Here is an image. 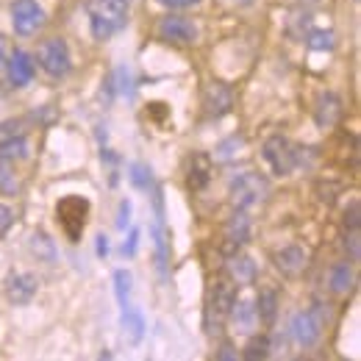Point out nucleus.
<instances>
[{"instance_id":"obj_1","label":"nucleus","mask_w":361,"mask_h":361,"mask_svg":"<svg viewBox=\"0 0 361 361\" xmlns=\"http://www.w3.org/2000/svg\"><path fill=\"white\" fill-rule=\"evenodd\" d=\"M87 17L92 37L106 42L128 25V0H87Z\"/></svg>"},{"instance_id":"obj_2","label":"nucleus","mask_w":361,"mask_h":361,"mask_svg":"<svg viewBox=\"0 0 361 361\" xmlns=\"http://www.w3.org/2000/svg\"><path fill=\"white\" fill-rule=\"evenodd\" d=\"M228 195H231V206L250 212L256 206H262L270 197V180L256 170H245L239 176H233L228 183Z\"/></svg>"},{"instance_id":"obj_3","label":"nucleus","mask_w":361,"mask_h":361,"mask_svg":"<svg viewBox=\"0 0 361 361\" xmlns=\"http://www.w3.org/2000/svg\"><path fill=\"white\" fill-rule=\"evenodd\" d=\"M90 220V200L81 195H67L56 203V223L70 242H81L84 228Z\"/></svg>"},{"instance_id":"obj_4","label":"nucleus","mask_w":361,"mask_h":361,"mask_svg":"<svg viewBox=\"0 0 361 361\" xmlns=\"http://www.w3.org/2000/svg\"><path fill=\"white\" fill-rule=\"evenodd\" d=\"M262 153H264V161L270 164L275 176H292V170L300 164L298 147L281 134L270 136V139L264 142V150H262Z\"/></svg>"},{"instance_id":"obj_5","label":"nucleus","mask_w":361,"mask_h":361,"mask_svg":"<svg viewBox=\"0 0 361 361\" xmlns=\"http://www.w3.org/2000/svg\"><path fill=\"white\" fill-rule=\"evenodd\" d=\"M37 61L39 67L45 70L50 78H64L73 67V59H70V47L61 37H53V39H45L39 50H37Z\"/></svg>"},{"instance_id":"obj_6","label":"nucleus","mask_w":361,"mask_h":361,"mask_svg":"<svg viewBox=\"0 0 361 361\" xmlns=\"http://www.w3.org/2000/svg\"><path fill=\"white\" fill-rule=\"evenodd\" d=\"M45 25V8L37 0H14L11 3V28L17 37H34Z\"/></svg>"},{"instance_id":"obj_7","label":"nucleus","mask_w":361,"mask_h":361,"mask_svg":"<svg viewBox=\"0 0 361 361\" xmlns=\"http://www.w3.org/2000/svg\"><path fill=\"white\" fill-rule=\"evenodd\" d=\"M322 328H325V319H322V312L319 309H306V312H298L292 317V339L306 350V348H314L322 336Z\"/></svg>"},{"instance_id":"obj_8","label":"nucleus","mask_w":361,"mask_h":361,"mask_svg":"<svg viewBox=\"0 0 361 361\" xmlns=\"http://www.w3.org/2000/svg\"><path fill=\"white\" fill-rule=\"evenodd\" d=\"M156 31H159V39H164L170 45H195L197 42V25L186 17H178V14L161 17Z\"/></svg>"},{"instance_id":"obj_9","label":"nucleus","mask_w":361,"mask_h":361,"mask_svg":"<svg viewBox=\"0 0 361 361\" xmlns=\"http://www.w3.org/2000/svg\"><path fill=\"white\" fill-rule=\"evenodd\" d=\"M6 70H8V84L14 90L28 87L34 81V75H37V64H34L31 53H25V50H8Z\"/></svg>"},{"instance_id":"obj_10","label":"nucleus","mask_w":361,"mask_h":361,"mask_svg":"<svg viewBox=\"0 0 361 361\" xmlns=\"http://www.w3.org/2000/svg\"><path fill=\"white\" fill-rule=\"evenodd\" d=\"M37 289H39V283H37V278H34L31 272H11V275L6 278V298H8L14 306L31 303L34 295H37Z\"/></svg>"},{"instance_id":"obj_11","label":"nucleus","mask_w":361,"mask_h":361,"mask_svg":"<svg viewBox=\"0 0 361 361\" xmlns=\"http://www.w3.org/2000/svg\"><path fill=\"white\" fill-rule=\"evenodd\" d=\"M272 262H275L278 272H283L286 278H295V275H300V272L306 270L309 253H306L300 245H289V247H281V250L272 256Z\"/></svg>"},{"instance_id":"obj_12","label":"nucleus","mask_w":361,"mask_h":361,"mask_svg":"<svg viewBox=\"0 0 361 361\" xmlns=\"http://www.w3.org/2000/svg\"><path fill=\"white\" fill-rule=\"evenodd\" d=\"M247 239H250V217H247V212L236 209L226 223V250L239 253V247L247 245Z\"/></svg>"},{"instance_id":"obj_13","label":"nucleus","mask_w":361,"mask_h":361,"mask_svg":"<svg viewBox=\"0 0 361 361\" xmlns=\"http://www.w3.org/2000/svg\"><path fill=\"white\" fill-rule=\"evenodd\" d=\"M231 90H228L226 84H220V81H212L209 87H206V92H203V106H206V114L209 117H223V114H228L231 111Z\"/></svg>"},{"instance_id":"obj_14","label":"nucleus","mask_w":361,"mask_h":361,"mask_svg":"<svg viewBox=\"0 0 361 361\" xmlns=\"http://www.w3.org/2000/svg\"><path fill=\"white\" fill-rule=\"evenodd\" d=\"M317 126L319 128H331V126H336V120L342 117V100H339V94H334V92H322L319 94V100H317Z\"/></svg>"},{"instance_id":"obj_15","label":"nucleus","mask_w":361,"mask_h":361,"mask_svg":"<svg viewBox=\"0 0 361 361\" xmlns=\"http://www.w3.org/2000/svg\"><path fill=\"white\" fill-rule=\"evenodd\" d=\"M228 317H233V325H236V331H242V334H250V331L256 328V322H259L256 306H253L250 300H239V298H233Z\"/></svg>"},{"instance_id":"obj_16","label":"nucleus","mask_w":361,"mask_h":361,"mask_svg":"<svg viewBox=\"0 0 361 361\" xmlns=\"http://www.w3.org/2000/svg\"><path fill=\"white\" fill-rule=\"evenodd\" d=\"M28 156V139L20 134H0V159L3 161H20Z\"/></svg>"},{"instance_id":"obj_17","label":"nucleus","mask_w":361,"mask_h":361,"mask_svg":"<svg viewBox=\"0 0 361 361\" xmlns=\"http://www.w3.org/2000/svg\"><path fill=\"white\" fill-rule=\"evenodd\" d=\"M123 336H126L128 345H139L142 336H145V317L134 306L123 309Z\"/></svg>"},{"instance_id":"obj_18","label":"nucleus","mask_w":361,"mask_h":361,"mask_svg":"<svg viewBox=\"0 0 361 361\" xmlns=\"http://www.w3.org/2000/svg\"><path fill=\"white\" fill-rule=\"evenodd\" d=\"M228 275H231L233 283L247 286V283H253V278H256V264H253L247 256L231 253V259H228Z\"/></svg>"},{"instance_id":"obj_19","label":"nucleus","mask_w":361,"mask_h":361,"mask_svg":"<svg viewBox=\"0 0 361 361\" xmlns=\"http://www.w3.org/2000/svg\"><path fill=\"white\" fill-rule=\"evenodd\" d=\"M209 178H212V161H209V156L197 153L192 159V167H189V189L192 192H200L209 183Z\"/></svg>"},{"instance_id":"obj_20","label":"nucleus","mask_w":361,"mask_h":361,"mask_svg":"<svg viewBox=\"0 0 361 361\" xmlns=\"http://www.w3.org/2000/svg\"><path fill=\"white\" fill-rule=\"evenodd\" d=\"M328 283H331V292H336V295H345L350 286H353V270H350V264H336V267H331V278H328Z\"/></svg>"},{"instance_id":"obj_21","label":"nucleus","mask_w":361,"mask_h":361,"mask_svg":"<svg viewBox=\"0 0 361 361\" xmlns=\"http://www.w3.org/2000/svg\"><path fill=\"white\" fill-rule=\"evenodd\" d=\"M275 312H278V295H275L272 289H264V292L259 295V300H256V314H259V319H262L264 325H272Z\"/></svg>"},{"instance_id":"obj_22","label":"nucleus","mask_w":361,"mask_h":361,"mask_svg":"<svg viewBox=\"0 0 361 361\" xmlns=\"http://www.w3.org/2000/svg\"><path fill=\"white\" fill-rule=\"evenodd\" d=\"M114 295H117L120 309L131 306V272H128V270L114 272Z\"/></svg>"},{"instance_id":"obj_23","label":"nucleus","mask_w":361,"mask_h":361,"mask_svg":"<svg viewBox=\"0 0 361 361\" xmlns=\"http://www.w3.org/2000/svg\"><path fill=\"white\" fill-rule=\"evenodd\" d=\"M303 39H306V45L314 47V50H331L334 47V34L325 31V28H309L303 34Z\"/></svg>"},{"instance_id":"obj_24","label":"nucleus","mask_w":361,"mask_h":361,"mask_svg":"<svg viewBox=\"0 0 361 361\" xmlns=\"http://www.w3.org/2000/svg\"><path fill=\"white\" fill-rule=\"evenodd\" d=\"M270 356V339L267 336H253L250 345L245 348V359L256 361V359H267Z\"/></svg>"},{"instance_id":"obj_25","label":"nucleus","mask_w":361,"mask_h":361,"mask_svg":"<svg viewBox=\"0 0 361 361\" xmlns=\"http://www.w3.org/2000/svg\"><path fill=\"white\" fill-rule=\"evenodd\" d=\"M128 178H131V183H134V186H139V189H150V186H153L150 167H145V164H131Z\"/></svg>"},{"instance_id":"obj_26","label":"nucleus","mask_w":361,"mask_h":361,"mask_svg":"<svg viewBox=\"0 0 361 361\" xmlns=\"http://www.w3.org/2000/svg\"><path fill=\"white\" fill-rule=\"evenodd\" d=\"M31 247H34L37 256H45L47 262H53V242L47 239L45 233H34L31 236Z\"/></svg>"},{"instance_id":"obj_27","label":"nucleus","mask_w":361,"mask_h":361,"mask_svg":"<svg viewBox=\"0 0 361 361\" xmlns=\"http://www.w3.org/2000/svg\"><path fill=\"white\" fill-rule=\"evenodd\" d=\"M0 192H6V195H14V192H17L14 173L6 167V161H3V159H0Z\"/></svg>"},{"instance_id":"obj_28","label":"nucleus","mask_w":361,"mask_h":361,"mask_svg":"<svg viewBox=\"0 0 361 361\" xmlns=\"http://www.w3.org/2000/svg\"><path fill=\"white\" fill-rule=\"evenodd\" d=\"M14 223V214H11V209L6 206V203H0V236H6V231L11 228Z\"/></svg>"},{"instance_id":"obj_29","label":"nucleus","mask_w":361,"mask_h":361,"mask_svg":"<svg viewBox=\"0 0 361 361\" xmlns=\"http://www.w3.org/2000/svg\"><path fill=\"white\" fill-rule=\"evenodd\" d=\"M131 223V203L128 200H120V217H117V228L126 231V226Z\"/></svg>"},{"instance_id":"obj_30","label":"nucleus","mask_w":361,"mask_h":361,"mask_svg":"<svg viewBox=\"0 0 361 361\" xmlns=\"http://www.w3.org/2000/svg\"><path fill=\"white\" fill-rule=\"evenodd\" d=\"M161 6H167V8H186V6H195V3H200V0H159Z\"/></svg>"},{"instance_id":"obj_31","label":"nucleus","mask_w":361,"mask_h":361,"mask_svg":"<svg viewBox=\"0 0 361 361\" xmlns=\"http://www.w3.org/2000/svg\"><path fill=\"white\" fill-rule=\"evenodd\" d=\"M136 242H139V231H131V236H128V245H123V253H128V256H134Z\"/></svg>"},{"instance_id":"obj_32","label":"nucleus","mask_w":361,"mask_h":361,"mask_svg":"<svg viewBox=\"0 0 361 361\" xmlns=\"http://www.w3.org/2000/svg\"><path fill=\"white\" fill-rule=\"evenodd\" d=\"M6 59H8V39L0 34V67H6Z\"/></svg>"},{"instance_id":"obj_33","label":"nucleus","mask_w":361,"mask_h":361,"mask_svg":"<svg viewBox=\"0 0 361 361\" xmlns=\"http://www.w3.org/2000/svg\"><path fill=\"white\" fill-rule=\"evenodd\" d=\"M106 253H109V239L100 233L97 236V256H106Z\"/></svg>"},{"instance_id":"obj_34","label":"nucleus","mask_w":361,"mask_h":361,"mask_svg":"<svg viewBox=\"0 0 361 361\" xmlns=\"http://www.w3.org/2000/svg\"><path fill=\"white\" fill-rule=\"evenodd\" d=\"M231 350H233V348H231V345H223V350H220V353H217V359H233V356H236V353H231Z\"/></svg>"},{"instance_id":"obj_35","label":"nucleus","mask_w":361,"mask_h":361,"mask_svg":"<svg viewBox=\"0 0 361 361\" xmlns=\"http://www.w3.org/2000/svg\"><path fill=\"white\" fill-rule=\"evenodd\" d=\"M231 3H242L245 6V3H253V0H231Z\"/></svg>"}]
</instances>
